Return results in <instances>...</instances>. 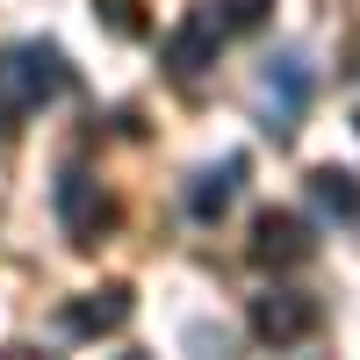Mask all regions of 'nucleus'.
I'll return each mask as SVG.
<instances>
[{"label": "nucleus", "mask_w": 360, "mask_h": 360, "mask_svg": "<svg viewBox=\"0 0 360 360\" xmlns=\"http://www.w3.org/2000/svg\"><path fill=\"white\" fill-rule=\"evenodd\" d=\"M51 202H58V224H65L72 245H101V231H115V195H108L86 166H65V173H58Z\"/></svg>", "instance_id": "3"}, {"label": "nucleus", "mask_w": 360, "mask_h": 360, "mask_svg": "<svg viewBox=\"0 0 360 360\" xmlns=\"http://www.w3.org/2000/svg\"><path fill=\"white\" fill-rule=\"evenodd\" d=\"M317 252V238L303 217H288V209H266V217L252 224V259L259 266H303Z\"/></svg>", "instance_id": "6"}, {"label": "nucleus", "mask_w": 360, "mask_h": 360, "mask_svg": "<svg viewBox=\"0 0 360 360\" xmlns=\"http://www.w3.org/2000/svg\"><path fill=\"white\" fill-rule=\"evenodd\" d=\"M72 86V65L58 44H8L0 51V144H8L44 101H58Z\"/></svg>", "instance_id": "1"}, {"label": "nucleus", "mask_w": 360, "mask_h": 360, "mask_svg": "<svg viewBox=\"0 0 360 360\" xmlns=\"http://www.w3.org/2000/svg\"><path fill=\"white\" fill-rule=\"evenodd\" d=\"M353 130H360V115H353Z\"/></svg>", "instance_id": "11"}, {"label": "nucleus", "mask_w": 360, "mask_h": 360, "mask_svg": "<svg viewBox=\"0 0 360 360\" xmlns=\"http://www.w3.org/2000/svg\"><path fill=\"white\" fill-rule=\"evenodd\" d=\"M238 180H245V152H231V159H217V166H202V173H195V188H188V217H195V224H217L224 209L238 202Z\"/></svg>", "instance_id": "8"}, {"label": "nucleus", "mask_w": 360, "mask_h": 360, "mask_svg": "<svg viewBox=\"0 0 360 360\" xmlns=\"http://www.w3.org/2000/svg\"><path fill=\"white\" fill-rule=\"evenodd\" d=\"M224 37H231V29H224V15H217V8H195V15L166 37V72H173V79H202L209 65H217Z\"/></svg>", "instance_id": "5"}, {"label": "nucleus", "mask_w": 360, "mask_h": 360, "mask_svg": "<svg viewBox=\"0 0 360 360\" xmlns=\"http://www.w3.org/2000/svg\"><path fill=\"white\" fill-rule=\"evenodd\" d=\"M310 202H317L324 224L360 231V173H346V166H317V173H310Z\"/></svg>", "instance_id": "9"}, {"label": "nucleus", "mask_w": 360, "mask_h": 360, "mask_svg": "<svg viewBox=\"0 0 360 360\" xmlns=\"http://www.w3.org/2000/svg\"><path fill=\"white\" fill-rule=\"evenodd\" d=\"M317 324H324V310H317V295H303V288H266L252 303V332L266 346H303Z\"/></svg>", "instance_id": "4"}, {"label": "nucleus", "mask_w": 360, "mask_h": 360, "mask_svg": "<svg viewBox=\"0 0 360 360\" xmlns=\"http://www.w3.org/2000/svg\"><path fill=\"white\" fill-rule=\"evenodd\" d=\"M58 324H65L72 339L123 332V324H130V288H123V281H108V288H86L79 303H65V310H58Z\"/></svg>", "instance_id": "7"}, {"label": "nucleus", "mask_w": 360, "mask_h": 360, "mask_svg": "<svg viewBox=\"0 0 360 360\" xmlns=\"http://www.w3.org/2000/svg\"><path fill=\"white\" fill-rule=\"evenodd\" d=\"M266 8H274V0H224L217 15H224V29H259V22H266Z\"/></svg>", "instance_id": "10"}, {"label": "nucleus", "mask_w": 360, "mask_h": 360, "mask_svg": "<svg viewBox=\"0 0 360 360\" xmlns=\"http://www.w3.org/2000/svg\"><path fill=\"white\" fill-rule=\"evenodd\" d=\"M310 94H317V65H310L303 51H274V58L259 65V115H266V130H274V137H295Z\"/></svg>", "instance_id": "2"}]
</instances>
